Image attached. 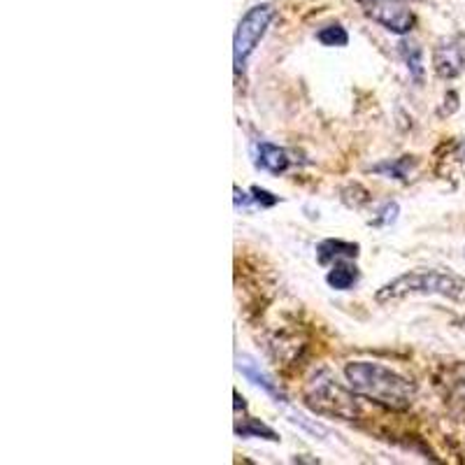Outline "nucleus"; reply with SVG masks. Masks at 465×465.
<instances>
[{
    "mask_svg": "<svg viewBox=\"0 0 465 465\" xmlns=\"http://www.w3.org/2000/svg\"><path fill=\"white\" fill-rule=\"evenodd\" d=\"M398 212H401L398 203H386V205L380 207V212H377V217L371 222V226H391L398 219Z\"/></svg>",
    "mask_w": 465,
    "mask_h": 465,
    "instance_id": "2eb2a0df",
    "label": "nucleus"
},
{
    "mask_svg": "<svg viewBox=\"0 0 465 465\" xmlns=\"http://www.w3.org/2000/svg\"><path fill=\"white\" fill-rule=\"evenodd\" d=\"M344 377L349 386L359 393L361 398L377 402V405L402 412L412 405L417 398V386L412 380L398 375L396 371L386 365L371 363V361H351L344 365Z\"/></svg>",
    "mask_w": 465,
    "mask_h": 465,
    "instance_id": "f257e3e1",
    "label": "nucleus"
},
{
    "mask_svg": "<svg viewBox=\"0 0 465 465\" xmlns=\"http://www.w3.org/2000/svg\"><path fill=\"white\" fill-rule=\"evenodd\" d=\"M252 193H254V203L261 207H275L277 203H280V196H275V193H270V191L261 189V186H252Z\"/></svg>",
    "mask_w": 465,
    "mask_h": 465,
    "instance_id": "dca6fc26",
    "label": "nucleus"
},
{
    "mask_svg": "<svg viewBox=\"0 0 465 465\" xmlns=\"http://www.w3.org/2000/svg\"><path fill=\"white\" fill-rule=\"evenodd\" d=\"M451 389H454L456 401H460L465 405V368H460L459 375L451 380Z\"/></svg>",
    "mask_w": 465,
    "mask_h": 465,
    "instance_id": "f3484780",
    "label": "nucleus"
},
{
    "mask_svg": "<svg viewBox=\"0 0 465 465\" xmlns=\"http://www.w3.org/2000/svg\"><path fill=\"white\" fill-rule=\"evenodd\" d=\"M275 15L277 10L270 3H261V5L247 10V15L240 19L235 35H232V65H235V73L238 74L244 73L249 58H252V54L256 52V47L265 37Z\"/></svg>",
    "mask_w": 465,
    "mask_h": 465,
    "instance_id": "20e7f679",
    "label": "nucleus"
},
{
    "mask_svg": "<svg viewBox=\"0 0 465 465\" xmlns=\"http://www.w3.org/2000/svg\"><path fill=\"white\" fill-rule=\"evenodd\" d=\"M410 165H412V161H410V156H402V159H396V161H386V163H380L372 168V173H380L384 174V177H389V180H407V170H410Z\"/></svg>",
    "mask_w": 465,
    "mask_h": 465,
    "instance_id": "4468645a",
    "label": "nucleus"
},
{
    "mask_svg": "<svg viewBox=\"0 0 465 465\" xmlns=\"http://www.w3.org/2000/svg\"><path fill=\"white\" fill-rule=\"evenodd\" d=\"M238 371L242 372L244 377H247L249 381L254 386H259L261 391L268 393L270 398H275L277 402H286V396L280 391V386H277V381L270 380V375H265L263 371H261V365L256 363V361H252L249 356H240L238 359Z\"/></svg>",
    "mask_w": 465,
    "mask_h": 465,
    "instance_id": "6e6552de",
    "label": "nucleus"
},
{
    "mask_svg": "<svg viewBox=\"0 0 465 465\" xmlns=\"http://www.w3.org/2000/svg\"><path fill=\"white\" fill-rule=\"evenodd\" d=\"M361 252L359 242H347V240H323L317 244V261L322 265L335 263L342 259H356Z\"/></svg>",
    "mask_w": 465,
    "mask_h": 465,
    "instance_id": "1a4fd4ad",
    "label": "nucleus"
},
{
    "mask_svg": "<svg viewBox=\"0 0 465 465\" xmlns=\"http://www.w3.org/2000/svg\"><path fill=\"white\" fill-rule=\"evenodd\" d=\"M398 54H401V58L405 61L407 70H410V74H412L414 80L421 82L423 77V52L419 45L414 43H401L398 45Z\"/></svg>",
    "mask_w": 465,
    "mask_h": 465,
    "instance_id": "f8f14e48",
    "label": "nucleus"
},
{
    "mask_svg": "<svg viewBox=\"0 0 465 465\" xmlns=\"http://www.w3.org/2000/svg\"><path fill=\"white\" fill-rule=\"evenodd\" d=\"M410 296H440L465 305V277L435 268L410 270L405 275L386 282L375 293V301L386 305V302H396Z\"/></svg>",
    "mask_w": 465,
    "mask_h": 465,
    "instance_id": "f03ea898",
    "label": "nucleus"
},
{
    "mask_svg": "<svg viewBox=\"0 0 465 465\" xmlns=\"http://www.w3.org/2000/svg\"><path fill=\"white\" fill-rule=\"evenodd\" d=\"M365 7H368L365 15L371 16L372 22L384 26L389 33H396V35H407L417 24L412 12L398 5V0H368Z\"/></svg>",
    "mask_w": 465,
    "mask_h": 465,
    "instance_id": "39448f33",
    "label": "nucleus"
},
{
    "mask_svg": "<svg viewBox=\"0 0 465 465\" xmlns=\"http://www.w3.org/2000/svg\"><path fill=\"white\" fill-rule=\"evenodd\" d=\"M433 70L442 80H456L465 70V40L460 35L442 37L433 49Z\"/></svg>",
    "mask_w": 465,
    "mask_h": 465,
    "instance_id": "423d86ee",
    "label": "nucleus"
},
{
    "mask_svg": "<svg viewBox=\"0 0 465 465\" xmlns=\"http://www.w3.org/2000/svg\"><path fill=\"white\" fill-rule=\"evenodd\" d=\"M359 277H361V272H359V268L351 263V259H342V261H335L333 268L328 270L326 282L331 289L349 291V289H354L356 282H359Z\"/></svg>",
    "mask_w": 465,
    "mask_h": 465,
    "instance_id": "9d476101",
    "label": "nucleus"
},
{
    "mask_svg": "<svg viewBox=\"0 0 465 465\" xmlns=\"http://www.w3.org/2000/svg\"><path fill=\"white\" fill-rule=\"evenodd\" d=\"M252 156H254L256 168L265 170L270 174H284L291 168L289 152L272 143H256L252 147Z\"/></svg>",
    "mask_w": 465,
    "mask_h": 465,
    "instance_id": "0eeeda50",
    "label": "nucleus"
},
{
    "mask_svg": "<svg viewBox=\"0 0 465 465\" xmlns=\"http://www.w3.org/2000/svg\"><path fill=\"white\" fill-rule=\"evenodd\" d=\"M359 393L351 386H342L331 372H317L305 389V402L312 412L323 417H335L342 421H354L361 417Z\"/></svg>",
    "mask_w": 465,
    "mask_h": 465,
    "instance_id": "7ed1b4c3",
    "label": "nucleus"
},
{
    "mask_svg": "<svg viewBox=\"0 0 465 465\" xmlns=\"http://www.w3.org/2000/svg\"><path fill=\"white\" fill-rule=\"evenodd\" d=\"M235 435H238V438H261V440H268V442H280V435L270 429L268 423L252 417L244 419L242 423H235Z\"/></svg>",
    "mask_w": 465,
    "mask_h": 465,
    "instance_id": "9b49d317",
    "label": "nucleus"
},
{
    "mask_svg": "<svg viewBox=\"0 0 465 465\" xmlns=\"http://www.w3.org/2000/svg\"><path fill=\"white\" fill-rule=\"evenodd\" d=\"M232 191H235V207H238V210H240V205L249 207V205H252V203H254V198L247 196V193H242V191H240V186H235V189H232Z\"/></svg>",
    "mask_w": 465,
    "mask_h": 465,
    "instance_id": "a211bd4d",
    "label": "nucleus"
},
{
    "mask_svg": "<svg viewBox=\"0 0 465 465\" xmlns=\"http://www.w3.org/2000/svg\"><path fill=\"white\" fill-rule=\"evenodd\" d=\"M317 40L323 47H347L349 33L340 24H333V26H323L322 31H317Z\"/></svg>",
    "mask_w": 465,
    "mask_h": 465,
    "instance_id": "ddd939ff",
    "label": "nucleus"
}]
</instances>
